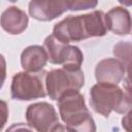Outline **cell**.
Wrapping results in <instances>:
<instances>
[{
  "label": "cell",
  "mask_w": 132,
  "mask_h": 132,
  "mask_svg": "<svg viewBox=\"0 0 132 132\" xmlns=\"http://www.w3.org/2000/svg\"><path fill=\"white\" fill-rule=\"evenodd\" d=\"M85 84V75L80 68L63 66L46 73L45 87L47 96L52 100H58L64 93L77 90Z\"/></svg>",
  "instance_id": "obj_4"
},
{
  "label": "cell",
  "mask_w": 132,
  "mask_h": 132,
  "mask_svg": "<svg viewBox=\"0 0 132 132\" xmlns=\"http://www.w3.org/2000/svg\"><path fill=\"white\" fill-rule=\"evenodd\" d=\"M124 6H132V0H118Z\"/></svg>",
  "instance_id": "obj_18"
},
{
  "label": "cell",
  "mask_w": 132,
  "mask_h": 132,
  "mask_svg": "<svg viewBox=\"0 0 132 132\" xmlns=\"http://www.w3.org/2000/svg\"><path fill=\"white\" fill-rule=\"evenodd\" d=\"M48 57V61L52 64L80 68L84 62V55L79 47L64 43L57 39L53 34L48 35L43 42Z\"/></svg>",
  "instance_id": "obj_6"
},
{
  "label": "cell",
  "mask_w": 132,
  "mask_h": 132,
  "mask_svg": "<svg viewBox=\"0 0 132 132\" xmlns=\"http://www.w3.org/2000/svg\"><path fill=\"white\" fill-rule=\"evenodd\" d=\"M67 4L69 10L78 11L95 8L98 4V0H67Z\"/></svg>",
  "instance_id": "obj_14"
},
{
  "label": "cell",
  "mask_w": 132,
  "mask_h": 132,
  "mask_svg": "<svg viewBox=\"0 0 132 132\" xmlns=\"http://www.w3.org/2000/svg\"><path fill=\"white\" fill-rule=\"evenodd\" d=\"M107 29L112 33L126 36L132 32V16L124 7H112L107 13H105Z\"/></svg>",
  "instance_id": "obj_10"
},
{
  "label": "cell",
  "mask_w": 132,
  "mask_h": 132,
  "mask_svg": "<svg viewBox=\"0 0 132 132\" xmlns=\"http://www.w3.org/2000/svg\"><path fill=\"white\" fill-rule=\"evenodd\" d=\"M122 127L128 131L132 132V109H130L122 119Z\"/></svg>",
  "instance_id": "obj_16"
},
{
  "label": "cell",
  "mask_w": 132,
  "mask_h": 132,
  "mask_svg": "<svg viewBox=\"0 0 132 132\" xmlns=\"http://www.w3.org/2000/svg\"><path fill=\"white\" fill-rule=\"evenodd\" d=\"M48 61L47 53L43 46L30 45L21 55V65L25 71L38 72L43 69Z\"/></svg>",
  "instance_id": "obj_12"
},
{
  "label": "cell",
  "mask_w": 132,
  "mask_h": 132,
  "mask_svg": "<svg viewBox=\"0 0 132 132\" xmlns=\"http://www.w3.org/2000/svg\"><path fill=\"white\" fill-rule=\"evenodd\" d=\"M58 108L66 130L78 132L96 131L94 119L79 91L71 90L64 93L58 99Z\"/></svg>",
  "instance_id": "obj_3"
},
{
  "label": "cell",
  "mask_w": 132,
  "mask_h": 132,
  "mask_svg": "<svg viewBox=\"0 0 132 132\" xmlns=\"http://www.w3.org/2000/svg\"><path fill=\"white\" fill-rule=\"evenodd\" d=\"M1 110H2V116H3V120H2V124H1V129L3 128L5 122H6V117H7V109H6V103L4 101H1Z\"/></svg>",
  "instance_id": "obj_17"
},
{
  "label": "cell",
  "mask_w": 132,
  "mask_h": 132,
  "mask_svg": "<svg viewBox=\"0 0 132 132\" xmlns=\"http://www.w3.org/2000/svg\"><path fill=\"white\" fill-rule=\"evenodd\" d=\"M26 120L33 130L39 132L66 129L60 126L59 117L55 107L47 102L30 104L26 110Z\"/></svg>",
  "instance_id": "obj_7"
},
{
  "label": "cell",
  "mask_w": 132,
  "mask_h": 132,
  "mask_svg": "<svg viewBox=\"0 0 132 132\" xmlns=\"http://www.w3.org/2000/svg\"><path fill=\"white\" fill-rule=\"evenodd\" d=\"M8 1H9V2H16L18 0H8Z\"/></svg>",
  "instance_id": "obj_19"
},
{
  "label": "cell",
  "mask_w": 132,
  "mask_h": 132,
  "mask_svg": "<svg viewBox=\"0 0 132 132\" xmlns=\"http://www.w3.org/2000/svg\"><path fill=\"white\" fill-rule=\"evenodd\" d=\"M90 104L95 112L108 118L111 111L126 113L132 109V95L118 84L98 82L90 90Z\"/></svg>",
  "instance_id": "obj_2"
},
{
  "label": "cell",
  "mask_w": 132,
  "mask_h": 132,
  "mask_svg": "<svg viewBox=\"0 0 132 132\" xmlns=\"http://www.w3.org/2000/svg\"><path fill=\"white\" fill-rule=\"evenodd\" d=\"M46 73L47 72L44 70L38 72L23 71L15 73L11 79V98L22 101L44 98L47 95L45 87Z\"/></svg>",
  "instance_id": "obj_5"
},
{
  "label": "cell",
  "mask_w": 132,
  "mask_h": 132,
  "mask_svg": "<svg viewBox=\"0 0 132 132\" xmlns=\"http://www.w3.org/2000/svg\"><path fill=\"white\" fill-rule=\"evenodd\" d=\"M126 75L124 77V89L132 95V60L129 61L126 65Z\"/></svg>",
  "instance_id": "obj_15"
},
{
  "label": "cell",
  "mask_w": 132,
  "mask_h": 132,
  "mask_svg": "<svg viewBox=\"0 0 132 132\" xmlns=\"http://www.w3.org/2000/svg\"><path fill=\"white\" fill-rule=\"evenodd\" d=\"M107 30L105 13L102 10H94L86 14L65 18L55 25L53 35L64 43H70L104 36Z\"/></svg>",
  "instance_id": "obj_1"
},
{
  "label": "cell",
  "mask_w": 132,
  "mask_h": 132,
  "mask_svg": "<svg viewBox=\"0 0 132 132\" xmlns=\"http://www.w3.org/2000/svg\"><path fill=\"white\" fill-rule=\"evenodd\" d=\"M67 10V0H31L28 6L29 14L42 22L53 21Z\"/></svg>",
  "instance_id": "obj_8"
},
{
  "label": "cell",
  "mask_w": 132,
  "mask_h": 132,
  "mask_svg": "<svg viewBox=\"0 0 132 132\" xmlns=\"http://www.w3.org/2000/svg\"><path fill=\"white\" fill-rule=\"evenodd\" d=\"M29 19L26 12L16 6H10L2 12L1 27L11 35L23 33L28 27Z\"/></svg>",
  "instance_id": "obj_11"
},
{
  "label": "cell",
  "mask_w": 132,
  "mask_h": 132,
  "mask_svg": "<svg viewBox=\"0 0 132 132\" xmlns=\"http://www.w3.org/2000/svg\"><path fill=\"white\" fill-rule=\"evenodd\" d=\"M126 68L122 61L117 58L101 60L95 68V77L98 82L119 84L125 77Z\"/></svg>",
  "instance_id": "obj_9"
},
{
  "label": "cell",
  "mask_w": 132,
  "mask_h": 132,
  "mask_svg": "<svg viewBox=\"0 0 132 132\" xmlns=\"http://www.w3.org/2000/svg\"><path fill=\"white\" fill-rule=\"evenodd\" d=\"M113 55L117 59L122 61L126 65L129 61L132 60V42L120 41L113 46Z\"/></svg>",
  "instance_id": "obj_13"
}]
</instances>
